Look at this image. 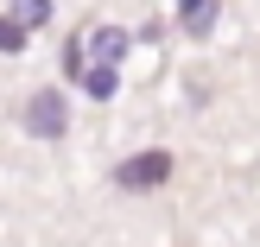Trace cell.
<instances>
[{
    "label": "cell",
    "mask_w": 260,
    "mask_h": 247,
    "mask_svg": "<svg viewBox=\"0 0 260 247\" xmlns=\"http://www.w3.org/2000/svg\"><path fill=\"white\" fill-rule=\"evenodd\" d=\"M19 32H32V25H45L51 19V0H13V13H7Z\"/></svg>",
    "instance_id": "obj_4"
},
{
    "label": "cell",
    "mask_w": 260,
    "mask_h": 247,
    "mask_svg": "<svg viewBox=\"0 0 260 247\" xmlns=\"http://www.w3.org/2000/svg\"><path fill=\"white\" fill-rule=\"evenodd\" d=\"M172 178V152H140V159H127L121 171H114V184L121 190H152Z\"/></svg>",
    "instance_id": "obj_1"
},
{
    "label": "cell",
    "mask_w": 260,
    "mask_h": 247,
    "mask_svg": "<svg viewBox=\"0 0 260 247\" xmlns=\"http://www.w3.org/2000/svg\"><path fill=\"white\" fill-rule=\"evenodd\" d=\"M19 45H25V32H19L13 19H0V51H19Z\"/></svg>",
    "instance_id": "obj_7"
},
{
    "label": "cell",
    "mask_w": 260,
    "mask_h": 247,
    "mask_svg": "<svg viewBox=\"0 0 260 247\" xmlns=\"http://www.w3.org/2000/svg\"><path fill=\"white\" fill-rule=\"evenodd\" d=\"M216 7H222V0H178V19H184V32H210L216 25Z\"/></svg>",
    "instance_id": "obj_3"
},
{
    "label": "cell",
    "mask_w": 260,
    "mask_h": 247,
    "mask_svg": "<svg viewBox=\"0 0 260 247\" xmlns=\"http://www.w3.org/2000/svg\"><path fill=\"white\" fill-rule=\"evenodd\" d=\"M83 89H89V95H114V70H102V63L83 70Z\"/></svg>",
    "instance_id": "obj_6"
},
{
    "label": "cell",
    "mask_w": 260,
    "mask_h": 247,
    "mask_svg": "<svg viewBox=\"0 0 260 247\" xmlns=\"http://www.w3.org/2000/svg\"><path fill=\"white\" fill-rule=\"evenodd\" d=\"M121 51H127V32H114V25H102V32H95V57H102V70H108V63L121 57Z\"/></svg>",
    "instance_id": "obj_5"
},
{
    "label": "cell",
    "mask_w": 260,
    "mask_h": 247,
    "mask_svg": "<svg viewBox=\"0 0 260 247\" xmlns=\"http://www.w3.org/2000/svg\"><path fill=\"white\" fill-rule=\"evenodd\" d=\"M25 133L57 139V133H63V95H38L32 108H25Z\"/></svg>",
    "instance_id": "obj_2"
}]
</instances>
